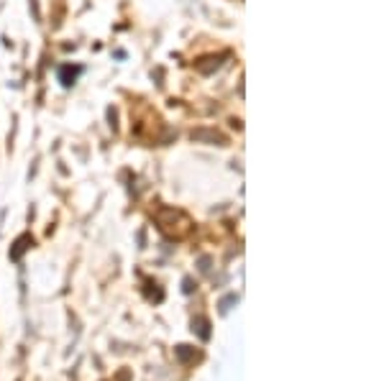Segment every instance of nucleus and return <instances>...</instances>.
<instances>
[{
    "label": "nucleus",
    "mask_w": 384,
    "mask_h": 381,
    "mask_svg": "<svg viewBox=\"0 0 384 381\" xmlns=\"http://www.w3.org/2000/svg\"><path fill=\"white\" fill-rule=\"evenodd\" d=\"M192 141H218V144H226V136L218 131H205V128H200V131H192Z\"/></svg>",
    "instance_id": "obj_1"
},
{
    "label": "nucleus",
    "mask_w": 384,
    "mask_h": 381,
    "mask_svg": "<svg viewBox=\"0 0 384 381\" xmlns=\"http://www.w3.org/2000/svg\"><path fill=\"white\" fill-rule=\"evenodd\" d=\"M28 246H33V238H31V236H21L19 241H16V249L11 251V259H16V261H19L21 254H24V251L28 249Z\"/></svg>",
    "instance_id": "obj_2"
},
{
    "label": "nucleus",
    "mask_w": 384,
    "mask_h": 381,
    "mask_svg": "<svg viewBox=\"0 0 384 381\" xmlns=\"http://www.w3.org/2000/svg\"><path fill=\"white\" fill-rule=\"evenodd\" d=\"M175 353H177V358H180V361H182V363L195 361V358H197V353H195V350H190V345H177Z\"/></svg>",
    "instance_id": "obj_4"
},
{
    "label": "nucleus",
    "mask_w": 384,
    "mask_h": 381,
    "mask_svg": "<svg viewBox=\"0 0 384 381\" xmlns=\"http://www.w3.org/2000/svg\"><path fill=\"white\" fill-rule=\"evenodd\" d=\"M208 328H210V323L205 318H195V320H192V330H197V335H200L202 340H208V338H210Z\"/></svg>",
    "instance_id": "obj_3"
},
{
    "label": "nucleus",
    "mask_w": 384,
    "mask_h": 381,
    "mask_svg": "<svg viewBox=\"0 0 384 381\" xmlns=\"http://www.w3.org/2000/svg\"><path fill=\"white\" fill-rule=\"evenodd\" d=\"M77 75H80V67H75V69L64 67V69H62V82H64V85H72Z\"/></svg>",
    "instance_id": "obj_5"
}]
</instances>
